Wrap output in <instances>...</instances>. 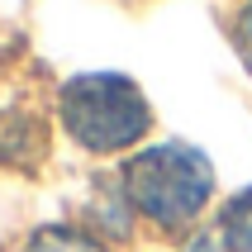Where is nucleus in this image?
Segmentation results:
<instances>
[{
	"label": "nucleus",
	"mask_w": 252,
	"mask_h": 252,
	"mask_svg": "<svg viewBox=\"0 0 252 252\" xmlns=\"http://www.w3.org/2000/svg\"><path fill=\"white\" fill-rule=\"evenodd\" d=\"M48 153V128L43 119H33L29 110H5L0 114V162L5 167L33 171Z\"/></svg>",
	"instance_id": "7ed1b4c3"
},
{
	"label": "nucleus",
	"mask_w": 252,
	"mask_h": 252,
	"mask_svg": "<svg viewBox=\"0 0 252 252\" xmlns=\"http://www.w3.org/2000/svg\"><path fill=\"white\" fill-rule=\"evenodd\" d=\"M219 238L228 243V252H252V186H243L238 195L224 200V210H219Z\"/></svg>",
	"instance_id": "39448f33"
},
{
	"label": "nucleus",
	"mask_w": 252,
	"mask_h": 252,
	"mask_svg": "<svg viewBox=\"0 0 252 252\" xmlns=\"http://www.w3.org/2000/svg\"><path fill=\"white\" fill-rule=\"evenodd\" d=\"M124 195L133 214H143L162 233H181L210 210L214 200V167L190 143H153L138 148L119 167Z\"/></svg>",
	"instance_id": "f257e3e1"
},
{
	"label": "nucleus",
	"mask_w": 252,
	"mask_h": 252,
	"mask_svg": "<svg viewBox=\"0 0 252 252\" xmlns=\"http://www.w3.org/2000/svg\"><path fill=\"white\" fill-rule=\"evenodd\" d=\"M24 252H110V248H105L91 228H76V224H43V228L29 233Z\"/></svg>",
	"instance_id": "20e7f679"
},
{
	"label": "nucleus",
	"mask_w": 252,
	"mask_h": 252,
	"mask_svg": "<svg viewBox=\"0 0 252 252\" xmlns=\"http://www.w3.org/2000/svg\"><path fill=\"white\" fill-rule=\"evenodd\" d=\"M233 43H238L243 67L252 71V0H243V5H238V14H233Z\"/></svg>",
	"instance_id": "423d86ee"
},
{
	"label": "nucleus",
	"mask_w": 252,
	"mask_h": 252,
	"mask_svg": "<svg viewBox=\"0 0 252 252\" xmlns=\"http://www.w3.org/2000/svg\"><path fill=\"white\" fill-rule=\"evenodd\" d=\"M181 252H228V243L219 238V228H200L181 243Z\"/></svg>",
	"instance_id": "0eeeda50"
},
{
	"label": "nucleus",
	"mask_w": 252,
	"mask_h": 252,
	"mask_svg": "<svg viewBox=\"0 0 252 252\" xmlns=\"http://www.w3.org/2000/svg\"><path fill=\"white\" fill-rule=\"evenodd\" d=\"M57 119L76 148L110 157V153H128L148 138L153 105L138 91V81L124 71H81L62 86Z\"/></svg>",
	"instance_id": "f03ea898"
}]
</instances>
